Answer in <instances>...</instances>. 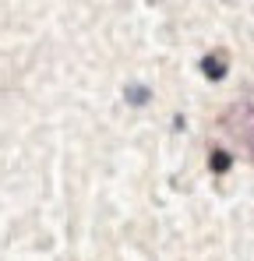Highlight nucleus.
I'll return each mask as SVG.
<instances>
[{"label": "nucleus", "instance_id": "obj_1", "mask_svg": "<svg viewBox=\"0 0 254 261\" xmlns=\"http://www.w3.org/2000/svg\"><path fill=\"white\" fill-rule=\"evenodd\" d=\"M201 74H205L209 82H219V78H226V60H219L215 53L201 57Z\"/></svg>", "mask_w": 254, "mask_h": 261}, {"label": "nucleus", "instance_id": "obj_2", "mask_svg": "<svg viewBox=\"0 0 254 261\" xmlns=\"http://www.w3.org/2000/svg\"><path fill=\"white\" fill-rule=\"evenodd\" d=\"M127 95V102H134V106H141V102H148V88H141V85H131L124 92Z\"/></svg>", "mask_w": 254, "mask_h": 261}, {"label": "nucleus", "instance_id": "obj_3", "mask_svg": "<svg viewBox=\"0 0 254 261\" xmlns=\"http://www.w3.org/2000/svg\"><path fill=\"white\" fill-rule=\"evenodd\" d=\"M212 170H219V173L230 170V155H226V152H215V155H212Z\"/></svg>", "mask_w": 254, "mask_h": 261}]
</instances>
